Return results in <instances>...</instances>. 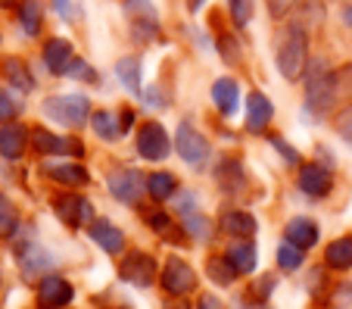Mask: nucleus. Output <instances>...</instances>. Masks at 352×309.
Segmentation results:
<instances>
[{"mask_svg":"<svg viewBox=\"0 0 352 309\" xmlns=\"http://www.w3.org/2000/svg\"><path fill=\"white\" fill-rule=\"evenodd\" d=\"M160 269L162 262L156 259L153 250H140V247H128L125 256H119V266H116V275L122 284L138 290H150L160 284Z\"/></svg>","mask_w":352,"mask_h":309,"instance_id":"nucleus-1","label":"nucleus"},{"mask_svg":"<svg viewBox=\"0 0 352 309\" xmlns=\"http://www.w3.org/2000/svg\"><path fill=\"white\" fill-rule=\"evenodd\" d=\"M160 290L166 294V300H187L199 294V272L181 253H168L160 269Z\"/></svg>","mask_w":352,"mask_h":309,"instance_id":"nucleus-2","label":"nucleus"},{"mask_svg":"<svg viewBox=\"0 0 352 309\" xmlns=\"http://www.w3.org/2000/svg\"><path fill=\"white\" fill-rule=\"evenodd\" d=\"M54 215L66 225L69 231H87L97 219V209H94L91 197H85L81 191H63L54 197Z\"/></svg>","mask_w":352,"mask_h":309,"instance_id":"nucleus-3","label":"nucleus"},{"mask_svg":"<svg viewBox=\"0 0 352 309\" xmlns=\"http://www.w3.org/2000/svg\"><path fill=\"white\" fill-rule=\"evenodd\" d=\"M107 188L116 203H122L128 209H140V203L146 197V175L131 166L116 169V172L107 175Z\"/></svg>","mask_w":352,"mask_h":309,"instance_id":"nucleus-4","label":"nucleus"},{"mask_svg":"<svg viewBox=\"0 0 352 309\" xmlns=\"http://www.w3.org/2000/svg\"><path fill=\"white\" fill-rule=\"evenodd\" d=\"M278 66L280 72H284V78L296 81L306 75V66H309V38L306 32L299 25H293L290 32H287L284 44H280L278 50Z\"/></svg>","mask_w":352,"mask_h":309,"instance_id":"nucleus-5","label":"nucleus"},{"mask_svg":"<svg viewBox=\"0 0 352 309\" xmlns=\"http://www.w3.org/2000/svg\"><path fill=\"white\" fill-rule=\"evenodd\" d=\"M34 303H38V309H72L75 284L60 272H50L34 284Z\"/></svg>","mask_w":352,"mask_h":309,"instance_id":"nucleus-6","label":"nucleus"},{"mask_svg":"<svg viewBox=\"0 0 352 309\" xmlns=\"http://www.w3.org/2000/svg\"><path fill=\"white\" fill-rule=\"evenodd\" d=\"M16 262H19V272L25 281L38 284L41 278H47L50 272H56V256L38 241H25L16 250Z\"/></svg>","mask_w":352,"mask_h":309,"instance_id":"nucleus-7","label":"nucleus"},{"mask_svg":"<svg viewBox=\"0 0 352 309\" xmlns=\"http://www.w3.org/2000/svg\"><path fill=\"white\" fill-rule=\"evenodd\" d=\"M215 225H219V235H225L228 241H256V231H259V219L243 206H221Z\"/></svg>","mask_w":352,"mask_h":309,"instance_id":"nucleus-8","label":"nucleus"},{"mask_svg":"<svg viewBox=\"0 0 352 309\" xmlns=\"http://www.w3.org/2000/svg\"><path fill=\"white\" fill-rule=\"evenodd\" d=\"M44 116L75 128L91 116V103H87L85 94H56V97H50V100H44Z\"/></svg>","mask_w":352,"mask_h":309,"instance_id":"nucleus-9","label":"nucleus"},{"mask_svg":"<svg viewBox=\"0 0 352 309\" xmlns=\"http://www.w3.org/2000/svg\"><path fill=\"white\" fill-rule=\"evenodd\" d=\"M87 241H91L94 247L100 250V253L113 256V259H119V256L128 253V235H125V228H119V225L109 222V219H103V215H97V219H94V225L87 228Z\"/></svg>","mask_w":352,"mask_h":309,"instance_id":"nucleus-10","label":"nucleus"},{"mask_svg":"<svg viewBox=\"0 0 352 309\" xmlns=\"http://www.w3.org/2000/svg\"><path fill=\"white\" fill-rule=\"evenodd\" d=\"M175 153H178L181 160L187 162V166L199 169L203 162L209 160L212 147H209V141L199 135L190 122H181V125H178V135H175Z\"/></svg>","mask_w":352,"mask_h":309,"instance_id":"nucleus-11","label":"nucleus"},{"mask_svg":"<svg viewBox=\"0 0 352 309\" xmlns=\"http://www.w3.org/2000/svg\"><path fill=\"white\" fill-rule=\"evenodd\" d=\"M296 188L309 200H324L333 191V172L327 166H321V162H302L296 172Z\"/></svg>","mask_w":352,"mask_h":309,"instance_id":"nucleus-12","label":"nucleus"},{"mask_svg":"<svg viewBox=\"0 0 352 309\" xmlns=\"http://www.w3.org/2000/svg\"><path fill=\"white\" fill-rule=\"evenodd\" d=\"M280 241L299 247L302 253H312L321 244V225L315 222L312 215H293L284 222V231H280Z\"/></svg>","mask_w":352,"mask_h":309,"instance_id":"nucleus-13","label":"nucleus"},{"mask_svg":"<svg viewBox=\"0 0 352 309\" xmlns=\"http://www.w3.org/2000/svg\"><path fill=\"white\" fill-rule=\"evenodd\" d=\"M138 153L140 160H150V162H160L172 153V138H168V131L160 122H146L138 131Z\"/></svg>","mask_w":352,"mask_h":309,"instance_id":"nucleus-14","label":"nucleus"},{"mask_svg":"<svg viewBox=\"0 0 352 309\" xmlns=\"http://www.w3.org/2000/svg\"><path fill=\"white\" fill-rule=\"evenodd\" d=\"M32 147L44 156H81L85 153V144L78 138H63V135L47 131V128H34L32 131Z\"/></svg>","mask_w":352,"mask_h":309,"instance_id":"nucleus-15","label":"nucleus"},{"mask_svg":"<svg viewBox=\"0 0 352 309\" xmlns=\"http://www.w3.org/2000/svg\"><path fill=\"white\" fill-rule=\"evenodd\" d=\"M203 278L219 290H231V288H237V281H240L237 269H234L231 259H228L221 250L206 253V259H203Z\"/></svg>","mask_w":352,"mask_h":309,"instance_id":"nucleus-16","label":"nucleus"},{"mask_svg":"<svg viewBox=\"0 0 352 309\" xmlns=\"http://www.w3.org/2000/svg\"><path fill=\"white\" fill-rule=\"evenodd\" d=\"M44 175L50 178V182H56L60 188L66 191H81L91 184V172H87L81 162H47L44 166Z\"/></svg>","mask_w":352,"mask_h":309,"instance_id":"nucleus-17","label":"nucleus"},{"mask_svg":"<svg viewBox=\"0 0 352 309\" xmlns=\"http://www.w3.org/2000/svg\"><path fill=\"white\" fill-rule=\"evenodd\" d=\"M221 253L231 259V266L237 269L240 278H253L259 269V247L256 241H228Z\"/></svg>","mask_w":352,"mask_h":309,"instance_id":"nucleus-18","label":"nucleus"},{"mask_svg":"<svg viewBox=\"0 0 352 309\" xmlns=\"http://www.w3.org/2000/svg\"><path fill=\"white\" fill-rule=\"evenodd\" d=\"M321 266H324L327 272H340V275L352 272V231H346V235H340V237H333V241L324 244Z\"/></svg>","mask_w":352,"mask_h":309,"instance_id":"nucleus-19","label":"nucleus"},{"mask_svg":"<svg viewBox=\"0 0 352 309\" xmlns=\"http://www.w3.org/2000/svg\"><path fill=\"white\" fill-rule=\"evenodd\" d=\"M272 100H268L265 94H259V91H253V94L246 97V128L253 131V135H262L268 128V122H272Z\"/></svg>","mask_w":352,"mask_h":309,"instance_id":"nucleus-20","label":"nucleus"},{"mask_svg":"<svg viewBox=\"0 0 352 309\" xmlns=\"http://www.w3.org/2000/svg\"><path fill=\"white\" fill-rule=\"evenodd\" d=\"M215 182H219V188L225 191V194H231V197H237L240 191L246 188V172H243V166H240V160H221L219 166H215Z\"/></svg>","mask_w":352,"mask_h":309,"instance_id":"nucleus-21","label":"nucleus"},{"mask_svg":"<svg viewBox=\"0 0 352 309\" xmlns=\"http://www.w3.org/2000/svg\"><path fill=\"white\" fill-rule=\"evenodd\" d=\"M178 191H181V184H178V178H175L172 172H150L146 175V197H150L156 206L175 200Z\"/></svg>","mask_w":352,"mask_h":309,"instance_id":"nucleus-22","label":"nucleus"},{"mask_svg":"<svg viewBox=\"0 0 352 309\" xmlns=\"http://www.w3.org/2000/svg\"><path fill=\"white\" fill-rule=\"evenodd\" d=\"M72 44H69L66 38H50L44 44V63H47V69L54 75H66L69 72V66H72Z\"/></svg>","mask_w":352,"mask_h":309,"instance_id":"nucleus-23","label":"nucleus"},{"mask_svg":"<svg viewBox=\"0 0 352 309\" xmlns=\"http://www.w3.org/2000/svg\"><path fill=\"white\" fill-rule=\"evenodd\" d=\"M181 228H184V235H187V241L190 244H212L215 235H219L215 219H209L206 213H197V215L181 219Z\"/></svg>","mask_w":352,"mask_h":309,"instance_id":"nucleus-24","label":"nucleus"},{"mask_svg":"<svg viewBox=\"0 0 352 309\" xmlns=\"http://www.w3.org/2000/svg\"><path fill=\"white\" fill-rule=\"evenodd\" d=\"M25 128L16 125V122H10V125L0 128V156H7V160H19L22 153H25Z\"/></svg>","mask_w":352,"mask_h":309,"instance_id":"nucleus-25","label":"nucleus"},{"mask_svg":"<svg viewBox=\"0 0 352 309\" xmlns=\"http://www.w3.org/2000/svg\"><path fill=\"white\" fill-rule=\"evenodd\" d=\"M306 256L299 247H293V244L280 241L278 247H274V266H278V272H284V275H296L299 269H306Z\"/></svg>","mask_w":352,"mask_h":309,"instance_id":"nucleus-26","label":"nucleus"},{"mask_svg":"<svg viewBox=\"0 0 352 309\" xmlns=\"http://www.w3.org/2000/svg\"><path fill=\"white\" fill-rule=\"evenodd\" d=\"M237 100H240V87L234 78H219L212 85V103L219 107V113L231 116L237 109Z\"/></svg>","mask_w":352,"mask_h":309,"instance_id":"nucleus-27","label":"nucleus"},{"mask_svg":"<svg viewBox=\"0 0 352 309\" xmlns=\"http://www.w3.org/2000/svg\"><path fill=\"white\" fill-rule=\"evenodd\" d=\"M302 284H306V294L312 297L315 303H324L327 294H331V272L318 262V266H312V269L302 275Z\"/></svg>","mask_w":352,"mask_h":309,"instance_id":"nucleus-28","label":"nucleus"},{"mask_svg":"<svg viewBox=\"0 0 352 309\" xmlns=\"http://www.w3.org/2000/svg\"><path fill=\"white\" fill-rule=\"evenodd\" d=\"M0 72H3V78H7L13 87H19V91H32L34 87L32 72H28V66L19 60V56H7V60L0 63Z\"/></svg>","mask_w":352,"mask_h":309,"instance_id":"nucleus-29","label":"nucleus"},{"mask_svg":"<svg viewBox=\"0 0 352 309\" xmlns=\"http://www.w3.org/2000/svg\"><path fill=\"white\" fill-rule=\"evenodd\" d=\"M22 228V215L19 206L10 200L7 194H0V241H10L16 237V231Z\"/></svg>","mask_w":352,"mask_h":309,"instance_id":"nucleus-30","label":"nucleus"},{"mask_svg":"<svg viewBox=\"0 0 352 309\" xmlns=\"http://www.w3.org/2000/svg\"><path fill=\"white\" fill-rule=\"evenodd\" d=\"M278 284H280L278 272H262V275L250 278V284H246V294L256 297V300H262V303H268L274 297V290H278Z\"/></svg>","mask_w":352,"mask_h":309,"instance_id":"nucleus-31","label":"nucleus"},{"mask_svg":"<svg viewBox=\"0 0 352 309\" xmlns=\"http://www.w3.org/2000/svg\"><path fill=\"white\" fill-rule=\"evenodd\" d=\"M116 72H119V81L131 94H140V56H125V60H119L116 63Z\"/></svg>","mask_w":352,"mask_h":309,"instance_id":"nucleus-32","label":"nucleus"},{"mask_svg":"<svg viewBox=\"0 0 352 309\" xmlns=\"http://www.w3.org/2000/svg\"><path fill=\"white\" fill-rule=\"evenodd\" d=\"M91 125L94 131H97V138H103V141H116V138L122 135L119 122H116V116L109 113V109H100V113L91 116Z\"/></svg>","mask_w":352,"mask_h":309,"instance_id":"nucleus-33","label":"nucleus"},{"mask_svg":"<svg viewBox=\"0 0 352 309\" xmlns=\"http://www.w3.org/2000/svg\"><path fill=\"white\" fill-rule=\"evenodd\" d=\"M327 309H352V278H340L337 284H331V294L324 300Z\"/></svg>","mask_w":352,"mask_h":309,"instance_id":"nucleus-34","label":"nucleus"},{"mask_svg":"<svg viewBox=\"0 0 352 309\" xmlns=\"http://www.w3.org/2000/svg\"><path fill=\"white\" fill-rule=\"evenodd\" d=\"M172 206H175V215H178V219H187V215L203 213V209H199V197H197V191H190V188H181L178 194H175Z\"/></svg>","mask_w":352,"mask_h":309,"instance_id":"nucleus-35","label":"nucleus"},{"mask_svg":"<svg viewBox=\"0 0 352 309\" xmlns=\"http://www.w3.org/2000/svg\"><path fill=\"white\" fill-rule=\"evenodd\" d=\"M41 3L38 0H22V7H19V22L22 28H25V34H38L41 32Z\"/></svg>","mask_w":352,"mask_h":309,"instance_id":"nucleus-36","label":"nucleus"},{"mask_svg":"<svg viewBox=\"0 0 352 309\" xmlns=\"http://www.w3.org/2000/svg\"><path fill=\"white\" fill-rule=\"evenodd\" d=\"M333 91H337V100L340 97H352V63L333 72Z\"/></svg>","mask_w":352,"mask_h":309,"instance_id":"nucleus-37","label":"nucleus"},{"mask_svg":"<svg viewBox=\"0 0 352 309\" xmlns=\"http://www.w3.org/2000/svg\"><path fill=\"white\" fill-rule=\"evenodd\" d=\"M193 309H231V306H228L219 294H212V290H199V294L193 297Z\"/></svg>","mask_w":352,"mask_h":309,"instance_id":"nucleus-38","label":"nucleus"},{"mask_svg":"<svg viewBox=\"0 0 352 309\" xmlns=\"http://www.w3.org/2000/svg\"><path fill=\"white\" fill-rule=\"evenodd\" d=\"M231 16L234 25H250V16H253V0H231Z\"/></svg>","mask_w":352,"mask_h":309,"instance_id":"nucleus-39","label":"nucleus"},{"mask_svg":"<svg viewBox=\"0 0 352 309\" xmlns=\"http://www.w3.org/2000/svg\"><path fill=\"white\" fill-rule=\"evenodd\" d=\"M231 309H272L268 303H262V300H256V297H250L246 290H240V294H234V300L228 303Z\"/></svg>","mask_w":352,"mask_h":309,"instance_id":"nucleus-40","label":"nucleus"},{"mask_svg":"<svg viewBox=\"0 0 352 309\" xmlns=\"http://www.w3.org/2000/svg\"><path fill=\"white\" fill-rule=\"evenodd\" d=\"M16 113H19V107H16V100L7 94V91H0V122H13L16 119Z\"/></svg>","mask_w":352,"mask_h":309,"instance_id":"nucleus-41","label":"nucleus"},{"mask_svg":"<svg viewBox=\"0 0 352 309\" xmlns=\"http://www.w3.org/2000/svg\"><path fill=\"white\" fill-rule=\"evenodd\" d=\"M156 34H160V28H156V22H146V19H140V22H134V41H153Z\"/></svg>","mask_w":352,"mask_h":309,"instance_id":"nucleus-42","label":"nucleus"},{"mask_svg":"<svg viewBox=\"0 0 352 309\" xmlns=\"http://www.w3.org/2000/svg\"><path fill=\"white\" fill-rule=\"evenodd\" d=\"M337 131H340V138H343V141L352 144V103L337 116Z\"/></svg>","mask_w":352,"mask_h":309,"instance_id":"nucleus-43","label":"nucleus"},{"mask_svg":"<svg viewBox=\"0 0 352 309\" xmlns=\"http://www.w3.org/2000/svg\"><path fill=\"white\" fill-rule=\"evenodd\" d=\"M66 75H72V78H81V81H97L94 69L87 66L85 60H72V66H69V72H66Z\"/></svg>","mask_w":352,"mask_h":309,"instance_id":"nucleus-44","label":"nucleus"},{"mask_svg":"<svg viewBox=\"0 0 352 309\" xmlns=\"http://www.w3.org/2000/svg\"><path fill=\"white\" fill-rule=\"evenodd\" d=\"M272 147H278V153L284 156V160L290 162V166H302V162H299V153L284 141V138H272Z\"/></svg>","mask_w":352,"mask_h":309,"instance_id":"nucleus-45","label":"nucleus"},{"mask_svg":"<svg viewBox=\"0 0 352 309\" xmlns=\"http://www.w3.org/2000/svg\"><path fill=\"white\" fill-rule=\"evenodd\" d=\"M219 50H221V56H225L228 63H240V47H237V41L234 38H221Z\"/></svg>","mask_w":352,"mask_h":309,"instance_id":"nucleus-46","label":"nucleus"},{"mask_svg":"<svg viewBox=\"0 0 352 309\" xmlns=\"http://www.w3.org/2000/svg\"><path fill=\"white\" fill-rule=\"evenodd\" d=\"M293 3H296V0H268V10H272L274 16H284Z\"/></svg>","mask_w":352,"mask_h":309,"instance_id":"nucleus-47","label":"nucleus"},{"mask_svg":"<svg viewBox=\"0 0 352 309\" xmlns=\"http://www.w3.org/2000/svg\"><path fill=\"white\" fill-rule=\"evenodd\" d=\"M131 125H134V109H122L119 113V128L122 131H131Z\"/></svg>","mask_w":352,"mask_h":309,"instance_id":"nucleus-48","label":"nucleus"},{"mask_svg":"<svg viewBox=\"0 0 352 309\" xmlns=\"http://www.w3.org/2000/svg\"><path fill=\"white\" fill-rule=\"evenodd\" d=\"M162 309H193L187 300H166L162 303Z\"/></svg>","mask_w":352,"mask_h":309,"instance_id":"nucleus-49","label":"nucleus"},{"mask_svg":"<svg viewBox=\"0 0 352 309\" xmlns=\"http://www.w3.org/2000/svg\"><path fill=\"white\" fill-rule=\"evenodd\" d=\"M128 7H131V10H146V13H150V3H146V0H128Z\"/></svg>","mask_w":352,"mask_h":309,"instance_id":"nucleus-50","label":"nucleus"},{"mask_svg":"<svg viewBox=\"0 0 352 309\" xmlns=\"http://www.w3.org/2000/svg\"><path fill=\"white\" fill-rule=\"evenodd\" d=\"M107 309H134V306H131V303H128V300H116V303H109Z\"/></svg>","mask_w":352,"mask_h":309,"instance_id":"nucleus-51","label":"nucleus"},{"mask_svg":"<svg viewBox=\"0 0 352 309\" xmlns=\"http://www.w3.org/2000/svg\"><path fill=\"white\" fill-rule=\"evenodd\" d=\"M343 22L346 28H352V7H343Z\"/></svg>","mask_w":352,"mask_h":309,"instance_id":"nucleus-52","label":"nucleus"},{"mask_svg":"<svg viewBox=\"0 0 352 309\" xmlns=\"http://www.w3.org/2000/svg\"><path fill=\"white\" fill-rule=\"evenodd\" d=\"M0 3H3V7H10V3H16V0H0Z\"/></svg>","mask_w":352,"mask_h":309,"instance_id":"nucleus-53","label":"nucleus"}]
</instances>
